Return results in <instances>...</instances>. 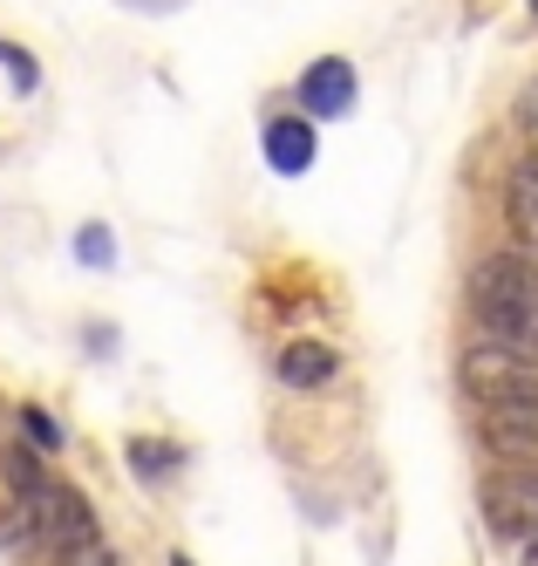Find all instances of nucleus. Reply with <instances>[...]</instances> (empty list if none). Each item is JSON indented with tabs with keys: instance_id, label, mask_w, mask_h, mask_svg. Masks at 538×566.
Wrapping results in <instances>:
<instances>
[{
	"instance_id": "nucleus-17",
	"label": "nucleus",
	"mask_w": 538,
	"mask_h": 566,
	"mask_svg": "<svg viewBox=\"0 0 538 566\" xmlns=\"http://www.w3.org/2000/svg\"><path fill=\"white\" fill-rule=\"evenodd\" d=\"M171 566H191V559H184V553H171Z\"/></svg>"
},
{
	"instance_id": "nucleus-2",
	"label": "nucleus",
	"mask_w": 538,
	"mask_h": 566,
	"mask_svg": "<svg viewBox=\"0 0 538 566\" xmlns=\"http://www.w3.org/2000/svg\"><path fill=\"white\" fill-rule=\"evenodd\" d=\"M457 382L471 389L477 410H538V355L511 342H471L457 361Z\"/></svg>"
},
{
	"instance_id": "nucleus-13",
	"label": "nucleus",
	"mask_w": 538,
	"mask_h": 566,
	"mask_svg": "<svg viewBox=\"0 0 538 566\" xmlns=\"http://www.w3.org/2000/svg\"><path fill=\"white\" fill-rule=\"evenodd\" d=\"M21 430H28V443H41V451H62V423L41 410V402H28V410H21Z\"/></svg>"
},
{
	"instance_id": "nucleus-15",
	"label": "nucleus",
	"mask_w": 538,
	"mask_h": 566,
	"mask_svg": "<svg viewBox=\"0 0 538 566\" xmlns=\"http://www.w3.org/2000/svg\"><path fill=\"white\" fill-rule=\"evenodd\" d=\"M518 566H538V539H518Z\"/></svg>"
},
{
	"instance_id": "nucleus-14",
	"label": "nucleus",
	"mask_w": 538,
	"mask_h": 566,
	"mask_svg": "<svg viewBox=\"0 0 538 566\" xmlns=\"http://www.w3.org/2000/svg\"><path fill=\"white\" fill-rule=\"evenodd\" d=\"M0 69L14 75V96H34V83H41V75H34V62H28L21 49H8V42H0Z\"/></svg>"
},
{
	"instance_id": "nucleus-8",
	"label": "nucleus",
	"mask_w": 538,
	"mask_h": 566,
	"mask_svg": "<svg viewBox=\"0 0 538 566\" xmlns=\"http://www.w3.org/2000/svg\"><path fill=\"white\" fill-rule=\"evenodd\" d=\"M273 376H279L286 389H327V382L341 376V355L327 348V342H294V348H279Z\"/></svg>"
},
{
	"instance_id": "nucleus-11",
	"label": "nucleus",
	"mask_w": 538,
	"mask_h": 566,
	"mask_svg": "<svg viewBox=\"0 0 538 566\" xmlns=\"http://www.w3.org/2000/svg\"><path fill=\"white\" fill-rule=\"evenodd\" d=\"M130 464H137V478H171V471L184 464V451H178V443H150V437H130Z\"/></svg>"
},
{
	"instance_id": "nucleus-7",
	"label": "nucleus",
	"mask_w": 538,
	"mask_h": 566,
	"mask_svg": "<svg viewBox=\"0 0 538 566\" xmlns=\"http://www.w3.org/2000/svg\"><path fill=\"white\" fill-rule=\"evenodd\" d=\"M300 109L320 116V124H327V116H348V109H355V69H348L341 55H320V62L300 75Z\"/></svg>"
},
{
	"instance_id": "nucleus-1",
	"label": "nucleus",
	"mask_w": 538,
	"mask_h": 566,
	"mask_svg": "<svg viewBox=\"0 0 538 566\" xmlns=\"http://www.w3.org/2000/svg\"><path fill=\"white\" fill-rule=\"evenodd\" d=\"M471 314L490 342H511L538 355V260L518 253H484L471 266Z\"/></svg>"
},
{
	"instance_id": "nucleus-6",
	"label": "nucleus",
	"mask_w": 538,
	"mask_h": 566,
	"mask_svg": "<svg viewBox=\"0 0 538 566\" xmlns=\"http://www.w3.org/2000/svg\"><path fill=\"white\" fill-rule=\"evenodd\" d=\"M477 437H484V451L505 458V464H538V410H484Z\"/></svg>"
},
{
	"instance_id": "nucleus-5",
	"label": "nucleus",
	"mask_w": 538,
	"mask_h": 566,
	"mask_svg": "<svg viewBox=\"0 0 538 566\" xmlns=\"http://www.w3.org/2000/svg\"><path fill=\"white\" fill-rule=\"evenodd\" d=\"M505 226L511 239L538 260V150H518L505 171Z\"/></svg>"
},
{
	"instance_id": "nucleus-16",
	"label": "nucleus",
	"mask_w": 538,
	"mask_h": 566,
	"mask_svg": "<svg viewBox=\"0 0 538 566\" xmlns=\"http://www.w3.org/2000/svg\"><path fill=\"white\" fill-rule=\"evenodd\" d=\"M103 553H109V546H96V553H82V559H62V566H96Z\"/></svg>"
},
{
	"instance_id": "nucleus-3",
	"label": "nucleus",
	"mask_w": 538,
	"mask_h": 566,
	"mask_svg": "<svg viewBox=\"0 0 538 566\" xmlns=\"http://www.w3.org/2000/svg\"><path fill=\"white\" fill-rule=\"evenodd\" d=\"M477 505H484V525L498 539H538V464H505L477 484Z\"/></svg>"
},
{
	"instance_id": "nucleus-18",
	"label": "nucleus",
	"mask_w": 538,
	"mask_h": 566,
	"mask_svg": "<svg viewBox=\"0 0 538 566\" xmlns=\"http://www.w3.org/2000/svg\"><path fill=\"white\" fill-rule=\"evenodd\" d=\"M525 8H531V21H538V0H525Z\"/></svg>"
},
{
	"instance_id": "nucleus-9",
	"label": "nucleus",
	"mask_w": 538,
	"mask_h": 566,
	"mask_svg": "<svg viewBox=\"0 0 538 566\" xmlns=\"http://www.w3.org/2000/svg\"><path fill=\"white\" fill-rule=\"evenodd\" d=\"M266 165L279 178H300L314 165V124H307V116H273V124H266Z\"/></svg>"
},
{
	"instance_id": "nucleus-10",
	"label": "nucleus",
	"mask_w": 538,
	"mask_h": 566,
	"mask_svg": "<svg viewBox=\"0 0 538 566\" xmlns=\"http://www.w3.org/2000/svg\"><path fill=\"white\" fill-rule=\"evenodd\" d=\"M0 464H8V484H14V499H41V492H49V471H41V458L28 451V443H14V451L0 458Z\"/></svg>"
},
{
	"instance_id": "nucleus-4",
	"label": "nucleus",
	"mask_w": 538,
	"mask_h": 566,
	"mask_svg": "<svg viewBox=\"0 0 538 566\" xmlns=\"http://www.w3.org/2000/svg\"><path fill=\"white\" fill-rule=\"evenodd\" d=\"M41 546L55 559H82L103 546V525H96V505L75 492V484H49L41 492Z\"/></svg>"
},
{
	"instance_id": "nucleus-12",
	"label": "nucleus",
	"mask_w": 538,
	"mask_h": 566,
	"mask_svg": "<svg viewBox=\"0 0 538 566\" xmlns=\"http://www.w3.org/2000/svg\"><path fill=\"white\" fill-rule=\"evenodd\" d=\"M75 260L82 266H116V232L109 226H82L75 232Z\"/></svg>"
}]
</instances>
